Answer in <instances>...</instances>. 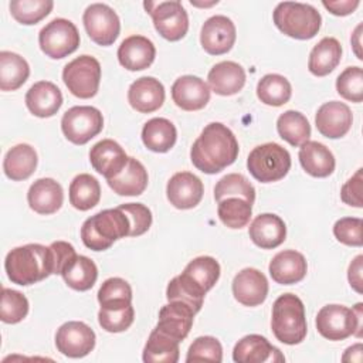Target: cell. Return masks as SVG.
Segmentation results:
<instances>
[{
	"label": "cell",
	"mask_w": 363,
	"mask_h": 363,
	"mask_svg": "<svg viewBox=\"0 0 363 363\" xmlns=\"http://www.w3.org/2000/svg\"><path fill=\"white\" fill-rule=\"evenodd\" d=\"M234 133L220 122L208 123L190 149L191 163L203 173L216 174L233 164L238 156Z\"/></svg>",
	"instance_id": "6da1fadb"
},
{
	"label": "cell",
	"mask_w": 363,
	"mask_h": 363,
	"mask_svg": "<svg viewBox=\"0 0 363 363\" xmlns=\"http://www.w3.org/2000/svg\"><path fill=\"white\" fill-rule=\"evenodd\" d=\"M218 278V261L208 255L197 257L167 284L166 298L167 301L183 302L197 313L203 306L204 295L216 285Z\"/></svg>",
	"instance_id": "7a4b0ae2"
},
{
	"label": "cell",
	"mask_w": 363,
	"mask_h": 363,
	"mask_svg": "<svg viewBox=\"0 0 363 363\" xmlns=\"http://www.w3.org/2000/svg\"><path fill=\"white\" fill-rule=\"evenodd\" d=\"M4 268L13 284L26 286L43 281L52 274L50 247L41 244L16 247L6 255Z\"/></svg>",
	"instance_id": "3957f363"
},
{
	"label": "cell",
	"mask_w": 363,
	"mask_h": 363,
	"mask_svg": "<svg viewBox=\"0 0 363 363\" xmlns=\"http://www.w3.org/2000/svg\"><path fill=\"white\" fill-rule=\"evenodd\" d=\"M130 223L119 208H106L86 218L81 227V238L86 248L94 251L108 250L116 240L129 237Z\"/></svg>",
	"instance_id": "277c9868"
},
{
	"label": "cell",
	"mask_w": 363,
	"mask_h": 363,
	"mask_svg": "<svg viewBox=\"0 0 363 363\" xmlns=\"http://www.w3.org/2000/svg\"><path fill=\"white\" fill-rule=\"evenodd\" d=\"M271 328L279 342L285 345L301 343L308 332L303 302L294 294L278 296L272 305Z\"/></svg>",
	"instance_id": "5b68a950"
},
{
	"label": "cell",
	"mask_w": 363,
	"mask_h": 363,
	"mask_svg": "<svg viewBox=\"0 0 363 363\" xmlns=\"http://www.w3.org/2000/svg\"><path fill=\"white\" fill-rule=\"evenodd\" d=\"M272 18L281 33L296 40L313 38L322 24L320 13L313 6L298 1L278 3Z\"/></svg>",
	"instance_id": "8992f818"
},
{
	"label": "cell",
	"mask_w": 363,
	"mask_h": 363,
	"mask_svg": "<svg viewBox=\"0 0 363 363\" xmlns=\"http://www.w3.org/2000/svg\"><path fill=\"white\" fill-rule=\"evenodd\" d=\"M362 302L352 309L337 303L322 306L315 322L318 332L329 340H343L352 335L362 337Z\"/></svg>",
	"instance_id": "52a82bcc"
},
{
	"label": "cell",
	"mask_w": 363,
	"mask_h": 363,
	"mask_svg": "<svg viewBox=\"0 0 363 363\" xmlns=\"http://www.w3.org/2000/svg\"><path fill=\"white\" fill-rule=\"evenodd\" d=\"M247 167L251 176L261 183L278 182L284 179L291 169V155L278 143H264L250 152Z\"/></svg>",
	"instance_id": "ba28073f"
},
{
	"label": "cell",
	"mask_w": 363,
	"mask_h": 363,
	"mask_svg": "<svg viewBox=\"0 0 363 363\" xmlns=\"http://www.w3.org/2000/svg\"><path fill=\"white\" fill-rule=\"evenodd\" d=\"M62 81L68 91L81 99L96 95L101 81L99 61L92 55H79L62 69Z\"/></svg>",
	"instance_id": "9c48e42d"
},
{
	"label": "cell",
	"mask_w": 363,
	"mask_h": 363,
	"mask_svg": "<svg viewBox=\"0 0 363 363\" xmlns=\"http://www.w3.org/2000/svg\"><path fill=\"white\" fill-rule=\"evenodd\" d=\"M143 6L150 14L156 31L163 38L179 41L186 35L189 30V16L180 1H145Z\"/></svg>",
	"instance_id": "30bf717a"
},
{
	"label": "cell",
	"mask_w": 363,
	"mask_h": 363,
	"mask_svg": "<svg viewBox=\"0 0 363 363\" xmlns=\"http://www.w3.org/2000/svg\"><path fill=\"white\" fill-rule=\"evenodd\" d=\"M41 51L54 60L64 58L79 45V33L75 24L67 18H54L38 34Z\"/></svg>",
	"instance_id": "8fae6325"
},
{
	"label": "cell",
	"mask_w": 363,
	"mask_h": 363,
	"mask_svg": "<svg viewBox=\"0 0 363 363\" xmlns=\"http://www.w3.org/2000/svg\"><path fill=\"white\" fill-rule=\"evenodd\" d=\"M104 128V118L94 106H72L61 119V129L65 138L74 145H85Z\"/></svg>",
	"instance_id": "7c38bea8"
},
{
	"label": "cell",
	"mask_w": 363,
	"mask_h": 363,
	"mask_svg": "<svg viewBox=\"0 0 363 363\" xmlns=\"http://www.w3.org/2000/svg\"><path fill=\"white\" fill-rule=\"evenodd\" d=\"M89 38L99 45H111L119 35L121 21L118 14L105 3L89 4L82 16Z\"/></svg>",
	"instance_id": "4fadbf2b"
},
{
	"label": "cell",
	"mask_w": 363,
	"mask_h": 363,
	"mask_svg": "<svg viewBox=\"0 0 363 363\" xmlns=\"http://www.w3.org/2000/svg\"><path fill=\"white\" fill-rule=\"evenodd\" d=\"M55 346L64 356L84 357L95 347V332L84 322H65L55 333Z\"/></svg>",
	"instance_id": "5bb4252c"
},
{
	"label": "cell",
	"mask_w": 363,
	"mask_h": 363,
	"mask_svg": "<svg viewBox=\"0 0 363 363\" xmlns=\"http://www.w3.org/2000/svg\"><path fill=\"white\" fill-rule=\"evenodd\" d=\"M234 23L221 14L207 18L201 27L200 43L210 55H221L228 52L235 43Z\"/></svg>",
	"instance_id": "9a60e30c"
},
{
	"label": "cell",
	"mask_w": 363,
	"mask_h": 363,
	"mask_svg": "<svg viewBox=\"0 0 363 363\" xmlns=\"http://www.w3.org/2000/svg\"><path fill=\"white\" fill-rule=\"evenodd\" d=\"M204 193L203 182L190 172L174 173L166 186V194L170 204L179 210L196 207Z\"/></svg>",
	"instance_id": "2e32d148"
},
{
	"label": "cell",
	"mask_w": 363,
	"mask_h": 363,
	"mask_svg": "<svg viewBox=\"0 0 363 363\" xmlns=\"http://www.w3.org/2000/svg\"><path fill=\"white\" fill-rule=\"evenodd\" d=\"M352 122L353 115L350 108L339 101L325 102L319 106L315 116L316 129L320 135L329 139L345 136L350 130Z\"/></svg>",
	"instance_id": "e0dca14e"
},
{
	"label": "cell",
	"mask_w": 363,
	"mask_h": 363,
	"mask_svg": "<svg viewBox=\"0 0 363 363\" xmlns=\"http://www.w3.org/2000/svg\"><path fill=\"white\" fill-rule=\"evenodd\" d=\"M196 312L186 303L179 301H169L159 312V320L155 329L182 342L187 337Z\"/></svg>",
	"instance_id": "ac0fdd59"
},
{
	"label": "cell",
	"mask_w": 363,
	"mask_h": 363,
	"mask_svg": "<svg viewBox=\"0 0 363 363\" xmlns=\"http://www.w3.org/2000/svg\"><path fill=\"white\" fill-rule=\"evenodd\" d=\"M129 157L122 146L112 139H102L89 150L92 167L106 180L118 176L126 166Z\"/></svg>",
	"instance_id": "d6986e66"
},
{
	"label": "cell",
	"mask_w": 363,
	"mask_h": 363,
	"mask_svg": "<svg viewBox=\"0 0 363 363\" xmlns=\"http://www.w3.org/2000/svg\"><path fill=\"white\" fill-rule=\"evenodd\" d=\"M233 295L244 306H258L268 295V281L255 268L241 269L233 279Z\"/></svg>",
	"instance_id": "ffe728a7"
},
{
	"label": "cell",
	"mask_w": 363,
	"mask_h": 363,
	"mask_svg": "<svg viewBox=\"0 0 363 363\" xmlns=\"http://www.w3.org/2000/svg\"><path fill=\"white\" fill-rule=\"evenodd\" d=\"M172 99L183 111H199L210 101V86L199 77L183 75L172 85Z\"/></svg>",
	"instance_id": "44dd1931"
},
{
	"label": "cell",
	"mask_w": 363,
	"mask_h": 363,
	"mask_svg": "<svg viewBox=\"0 0 363 363\" xmlns=\"http://www.w3.org/2000/svg\"><path fill=\"white\" fill-rule=\"evenodd\" d=\"M128 101L130 106L140 113L155 112L164 102V88L162 82L153 77L138 78L128 89Z\"/></svg>",
	"instance_id": "7402d4cb"
},
{
	"label": "cell",
	"mask_w": 363,
	"mask_h": 363,
	"mask_svg": "<svg viewBox=\"0 0 363 363\" xmlns=\"http://www.w3.org/2000/svg\"><path fill=\"white\" fill-rule=\"evenodd\" d=\"M248 234L257 247L272 250L285 241L286 227L279 216L264 213L252 220L248 228Z\"/></svg>",
	"instance_id": "603a6c76"
},
{
	"label": "cell",
	"mask_w": 363,
	"mask_h": 363,
	"mask_svg": "<svg viewBox=\"0 0 363 363\" xmlns=\"http://www.w3.org/2000/svg\"><path fill=\"white\" fill-rule=\"evenodd\" d=\"M155 57L156 48L153 43L143 35H130L118 48L119 64L129 71H140L150 67Z\"/></svg>",
	"instance_id": "cb8c5ba5"
},
{
	"label": "cell",
	"mask_w": 363,
	"mask_h": 363,
	"mask_svg": "<svg viewBox=\"0 0 363 363\" xmlns=\"http://www.w3.org/2000/svg\"><path fill=\"white\" fill-rule=\"evenodd\" d=\"M233 359L237 363H262L284 362L285 357L261 335H247L238 340L233 350Z\"/></svg>",
	"instance_id": "d4e9b609"
},
{
	"label": "cell",
	"mask_w": 363,
	"mask_h": 363,
	"mask_svg": "<svg viewBox=\"0 0 363 363\" xmlns=\"http://www.w3.org/2000/svg\"><path fill=\"white\" fill-rule=\"evenodd\" d=\"M27 200L31 210L47 216L61 208L64 201V191L58 182L51 177H43L30 186Z\"/></svg>",
	"instance_id": "484cf974"
},
{
	"label": "cell",
	"mask_w": 363,
	"mask_h": 363,
	"mask_svg": "<svg viewBox=\"0 0 363 363\" xmlns=\"http://www.w3.org/2000/svg\"><path fill=\"white\" fill-rule=\"evenodd\" d=\"M308 264L305 257L295 250L279 251L269 262L271 278L281 285H292L306 275Z\"/></svg>",
	"instance_id": "4316f807"
},
{
	"label": "cell",
	"mask_w": 363,
	"mask_h": 363,
	"mask_svg": "<svg viewBox=\"0 0 363 363\" xmlns=\"http://www.w3.org/2000/svg\"><path fill=\"white\" fill-rule=\"evenodd\" d=\"M26 105L33 115L38 118H50L61 108L62 94L55 84L50 81H38L27 91Z\"/></svg>",
	"instance_id": "83f0119b"
},
{
	"label": "cell",
	"mask_w": 363,
	"mask_h": 363,
	"mask_svg": "<svg viewBox=\"0 0 363 363\" xmlns=\"http://www.w3.org/2000/svg\"><path fill=\"white\" fill-rule=\"evenodd\" d=\"M207 79L213 92L228 96L242 89L245 84V71L234 61H221L213 65V68L208 71Z\"/></svg>",
	"instance_id": "f1b7e54d"
},
{
	"label": "cell",
	"mask_w": 363,
	"mask_h": 363,
	"mask_svg": "<svg viewBox=\"0 0 363 363\" xmlns=\"http://www.w3.org/2000/svg\"><path fill=\"white\" fill-rule=\"evenodd\" d=\"M298 157L303 170L313 177H328L335 170V156L320 142L308 140L301 145Z\"/></svg>",
	"instance_id": "f546056e"
},
{
	"label": "cell",
	"mask_w": 363,
	"mask_h": 363,
	"mask_svg": "<svg viewBox=\"0 0 363 363\" xmlns=\"http://www.w3.org/2000/svg\"><path fill=\"white\" fill-rule=\"evenodd\" d=\"M147 172L145 166L135 157H129L123 170L108 179V186L119 196H139L147 186Z\"/></svg>",
	"instance_id": "4dcf8cb0"
},
{
	"label": "cell",
	"mask_w": 363,
	"mask_h": 363,
	"mask_svg": "<svg viewBox=\"0 0 363 363\" xmlns=\"http://www.w3.org/2000/svg\"><path fill=\"white\" fill-rule=\"evenodd\" d=\"M37 153L33 146L18 143L13 146L4 156L3 170L6 176L14 182L28 179L37 167Z\"/></svg>",
	"instance_id": "1f68e13d"
},
{
	"label": "cell",
	"mask_w": 363,
	"mask_h": 363,
	"mask_svg": "<svg viewBox=\"0 0 363 363\" xmlns=\"http://www.w3.org/2000/svg\"><path fill=\"white\" fill-rule=\"evenodd\" d=\"M342 58L340 43L335 37H323L311 51L308 68L316 77L330 74Z\"/></svg>",
	"instance_id": "d6a6232c"
},
{
	"label": "cell",
	"mask_w": 363,
	"mask_h": 363,
	"mask_svg": "<svg viewBox=\"0 0 363 363\" xmlns=\"http://www.w3.org/2000/svg\"><path fill=\"white\" fill-rule=\"evenodd\" d=\"M177 139L174 125L166 118H152L142 129V140L145 146L156 153L169 152Z\"/></svg>",
	"instance_id": "836d02e7"
},
{
	"label": "cell",
	"mask_w": 363,
	"mask_h": 363,
	"mask_svg": "<svg viewBox=\"0 0 363 363\" xmlns=\"http://www.w3.org/2000/svg\"><path fill=\"white\" fill-rule=\"evenodd\" d=\"M30 67L27 61L11 51L0 52V89L16 91L28 78Z\"/></svg>",
	"instance_id": "e575fe53"
},
{
	"label": "cell",
	"mask_w": 363,
	"mask_h": 363,
	"mask_svg": "<svg viewBox=\"0 0 363 363\" xmlns=\"http://www.w3.org/2000/svg\"><path fill=\"white\" fill-rule=\"evenodd\" d=\"M176 339L153 329L143 349V362L146 363H176L180 356V349Z\"/></svg>",
	"instance_id": "d590c367"
},
{
	"label": "cell",
	"mask_w": 363,
	"mask_h": 363,
	"mask_svg": "<svg viewBox=\"0 0 363 363\" xmlns=\"http://www.w3.org/2000/svg\"><path fill=\"white\" fill-rule=\"evenodd\" d=\"M65 284L75 291H88L94 286L98 278L95 262L85 257L77 255L61 272Z\"/></svg>",
	"instance_id": "8d00e7d4"
},
{
	"label": "cell",
	"mask_w": 363,
	"mask_h": 363,
	"mask_svg": "<svg viewBox=\"0 0 363 363\" xmlns=\"http://www.w3.org/2000/svg\"><path fill=\"white\" fill-rule=\"evenodd\" d=\"M101 199L99 182L88 174L81 173L74 177L69 184V203L72 207L81 211H86L95 207Z\"/></svg>",
	"instance_id": "74e56055"
},
{
	"label": "cell",
	"mask_w": 363,
	"mask_h": 363,
	"mask_svg": "<svg viewBox=\"0 0 363 363\" xmlns=\"http://www.w3.org/2000/svg\"><path fill=\"white\" fill-rule=\"evenodd\" d=\"M277 130L292 146H301L311 138V125L306 116L298 111H285L278 116Z\"/></svg>",
	"instance_id": "f35d334b"
},
{
	"label": "cell",
	"mask_w": 363,
	"mask_h": 363,
	"mask_svg": "<svg viewBox=\"0 0 363 363\" xmlns=\"http://www.w3.org/2000/svg\"><path fill=\"white\" fill-rule=\"evenodd\" d=\"M291 95L289 81L279 74H267L258 81L257 96L265 105L281 106L291 99Z\"/></svg>",
	"instance_id": "ab89813d"
},
{
	"label": "cell",
	"mask_w": 363,
	"mask_h": 363,
	"mask_svg": "<svg viewBox=\"0 0 363 363\" xmlns=\"http://www.w3.org/2000/svg\"><path fill=\"white\" fill-rule=\"evenodd\" d=\"M252 204L240 197H227L218 201L217 214L228 228H242L250 223Z\"/></svg>",
	"instance_id": "60d3db41"
},
{
	"label": "cell",
	"mask_w": 363,
	"mask_h": 363,
	"mask_svg": "<svg viewBox=\"0 0 363 363\" xmlns=\"http://www.w3.org/2000/svg\"><path fill=\"white\" fill-rule=\"evenodd\" d=\"M227 197H240L254 204L255 189L241 173H230L221 177L214 187V199L217 203Z\"/></svg>",
	"instance_id": "b9f144b4"
},
{
	"label": "cell",
	"mask_w": 363,
	"mask_h": 363,
	"mask_svg": "<svg viewBox=\"0 0 363 363\" xmlns=\"http://www.w3.org/2000/svg\"><path fill=\"white\" fill-rule=\"evenodd\" d=\"M98 302L101 308H119L132 305V288L122 278H108L104 281L98 291Z\"/></svg>",
	"instance_id": "7bdbcfd3"
},
{
	"label": "cell",
	"mask_w": 363,
	"mask_h": 363,
	"mask_svg": "<svg viewBox=\"0 0 363 363\" xmlns=\"http://www.w3.org/2000/svg\"><path fill=\"white\" fill-rule=\"evenodd\" d=\"M11 16L26 26L37 24L50 14L54 7L51 0H13L9 4Z\"/></svg>",
	"instance_id": "ee69618b"
},
{
	"label": "cell",
	"mask_w": 363,
	"mask_h": 363,
	"mask_svg": "<svg viewBox=\"0 0 363 363\" xmlns=\"http://www.w3.org/2000/svg\"><path fill=\"white\" fill-rule=\"evenodd\" d=\"M28 313L27 298L14 289L1 288V305H0V319L4 323H18Z\"/></svg>",
	"instance_id": "f6af8a7d"
},
{
	"label": "cell",
	"mask_w": 363,
	"mask_h": 363,
	"mask_svg": "<svg viewBox=\"0 0 363 363\" xmlns=\"http://www.w3.org/2000/svg\"><path fill=\"white\" fill-rule=\"evenodd\" d=\"M135 318V311L132 305L119 308H101L98 312V322L101 328L111 333H118L126 330Z\"/></svg>",
	"instance_id": "bcb514c9"
},
{
	"label": "cell",
	"mask_w": 363,
	"mask_h": 363,
	"mask_svg": "<svg viewBox=\"0 0 363 363\" xmlns=\"http://www.w3.org/2000/svg\"><path fill=\"white\" fill-rule=\"evenodd\" d=\"M337 94L352 102L363 101V71L360 67H347L336 79Z\"/></svg>",
	"instance_id": "7dc6e473"
},
{
	"label": "cell",
	"mask_w": 363,
	"mask_h": 363,
	"mask_svg": "<svg viewBox=\"0 0 363 363\" xmlns=\"http://www.w3.org/2000/svg\"><path fill=\"white\" fill-rule=\"evenodd\" d=\"M223 360V346L213 336H200L189 347L186 362H214Z\"/></svg>",
	"instance_id": "c3c4849f"
},
{
	"label": "cell",
	"mask_w": 363,
	"mask_h": 363,
	"mask_svg": "<svg viewBox=\"0 0 363 363\" xmlns=\"http://www.w3.org/2000/svg\"><path fill=\"white\" fill-rule=\"evenodd\" d=\"M363 221L359 217H343L333 225V234L337 241L350 247H362Z\"/></svg>",
	"instance_id": "681fc988"
},
{
	"label": "cell",
	"mask_w": 363,
	"mask_h": 363,
	"mask_svg": "<svg viewBox=\"0 0 363 363\" xmlns=\"http://www.w3.org/2000/svg\"><path fill=\"white\" fill-rule=\"evenodd\" d=\"M129 218L130 233L129 237H138L145 234L152 225V213L142 203H126L118 206Z\"/></svg>",
	"instance_id": "f907efd6"
},
{
	"label": "cell",
	"mask_w": 363,
	"mask_h": 363,
	"mask_svg": "<svg viewBox=\"0 0 363 363\" xmlns=\"http://www.w3.org/2000/svg\"><path fill=\"white\" fill-rule=\"evenodd\" d=\"M363 169H357V172L342 186L340 199L347 206H353L360 208L363 206L362 191H363Z\"/></svg>",
	"instance_id": "816d5d0a"
},
{
	"label": "cell",
	"mask_w": 363,
	"mask_h": 363,
	"mask_svg": "<svg viewBox=\"0 0 363 363\" xmlns=\"http://www.w3.org/2000/svg\"><path fill=\"white\" fill-rule=\"evenodd\" d=\"M51 259H52V274H60L62 269L78 255L72 244L67 241H54L50 245Z\"/></svg>",
	"instance_id": "f5cc1de1"
},
{
	"label": "cell",
	"mask_w": 363,
	"mask_h": 363,
	"mask_svg": "<svg viewBox=\"0 0 363 363\" xmlns=\"http://www.w3.org/2000/svg\"><path fill=\"white\" fill-rule=\"evenodd\" d=\"M363 255H357L349 265V271H347V279L350 286L357 292L362 294L363 288H362V271H363Z\"/></svg>",
	"instance_id": "db71d44e"
},
{
	"label": "cell",
	"mask_w": 363,
	"mask_h": 363,
	"mask_svg": "<svg viewBox=\"0 0 363 363\" xmlns=\"http://www.w3.org/2000/svg\"><path fill=\"white\" fill-rule=\"evenodd\" d=\"M359 0H340V1H322V4L335 16H347L353 13L357 6Z\"/></svg>",
	"instance_id": "11a10c76"
},
{
	"label": "cell",
	"mask_w": 363,
	"mask_h": 363,
	"mask_svg": "<svg viewBox=\"0 0 363 363\" xmlns=\"http://www.w3.org/2000/svg\"><path fill=\"white\" fill-rule=\"evenodd\" d=\"M360 31H362V24H359V26L356 27V30H354V33H353V35H352V45L354 47V52H356L357 58H359V60H363L362 52L359 51V47H360Z\"/></svg>",
	"instance_id": "9f6ffc18"
}]
</instances>
